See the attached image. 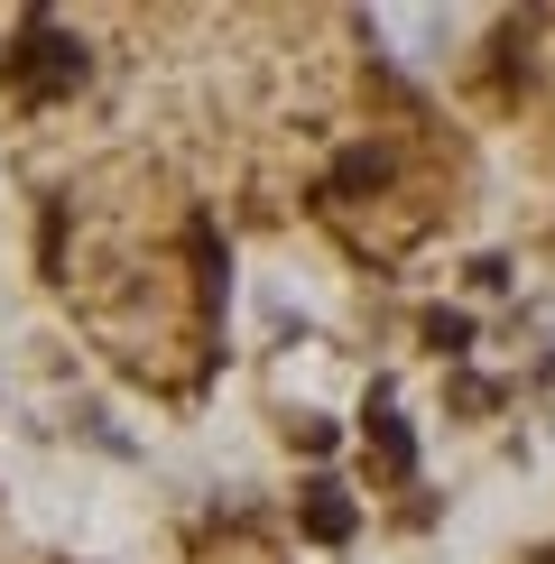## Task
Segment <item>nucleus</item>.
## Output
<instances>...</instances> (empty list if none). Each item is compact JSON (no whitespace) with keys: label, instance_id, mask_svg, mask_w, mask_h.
<instances>
[{"label":"nucleus","instance_id":"nucleus-1","mask_svg":"<svg viewBox=\"0 0 555 564\" xmlns=\"http://www.w3.org/2000/svg\"><path fill=\"white\" fill-rule=\"evenodd\" d=\"M10 75L29 84V93H46V84H75V75H84V46H65V37L29 29V37L10 46Z\"/></svg>","mask_w":555,"mask_h":564},{"label":"nucleus","instance_id":"nucleus-2","mask_svg":"<svg viewBox=\"0 0 555 564\" xmlns=\"http://www.w3.org/2000/svg\"><path fill=\"white\" fill-rule=\"evenodd\" d=\"M306 528H315V536H352V500H334V481H315V500H306Z\"/></svg>","mask_w":555,"mask_h":564},{"label":"nucleus","instance_id":"nucleus-3","mask_svg":"<svg viewBox=\"0 0 555 564\" xmlns=\"http://www.w3.org/2000/svg\"><path fill=\"white\" fill-rule=\"evenodd\" d=\"M426 334H435V351H463V343H472V324H463V315H435Z\"/></svg>","mask_w":555,"mask_h":564}]
</instances>
